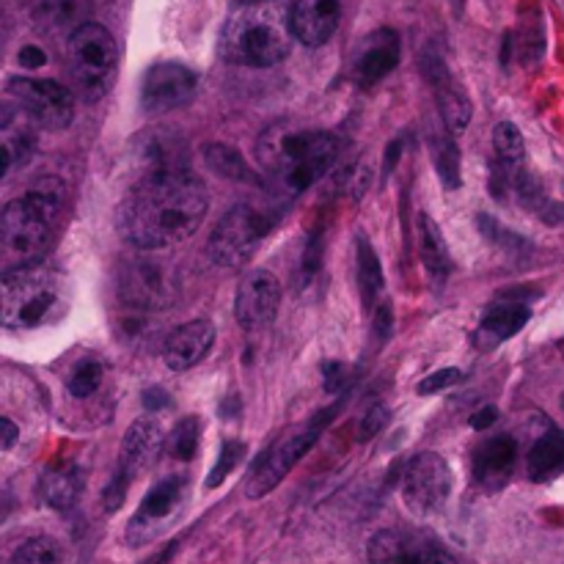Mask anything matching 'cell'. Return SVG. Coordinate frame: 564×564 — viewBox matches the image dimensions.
Segmentation results:
<instances>
[{
    "mask_svg": "<svg viewBox=\"0 0 564 564\" xmlns=\"http://www.w3.org/2000/svg\"><path fill=\"white\" fill-rule=\"evenodd\" d=\"M207 207L209 196L202 180L185 169L158 171L143 176L141 185L124 198L119 231L141 251H163L196 235Z\"/></svg>",
    "mask_w": 564,
    "mask_h": 564,
    "instance_id": "obj_1",
    "label": "cell"
},
{
    "mask_svg": "<svg viewBox=\"0 0 564 564\" xmlns=\"http://www.w3.org/2000/svg\"><path fill=\"white\" fill-rule=\"evenodd\" d=\"M66 187L61 180L36 182L22 198H14L0 215V270L33 268L53 248L58 226L64 220Z\"/></svg>",
    "mask_w": 564,
    "mask_h": 564,
    "instance_id": "obj_2",
    "label": "cell"
},
{
    "mask_svg": "<svg viewBox=\"0 0 564 564\" xmlns=\"http://www.w3.org/2000/svg\"><path fill=\"white\" fill-rule=\"evenodd\" d=\"M292 22L270 0L240 3L220 33V55L237 66H275L290 55Z\"/></svg>",
    "mask_w": 564,
    "mask_h": 564,
    "instance_id": "obj_3",
    "label": "cell"
},
{
    "mask_svg": "<svg viewBox=\"0 0 564 564\" xmlns=\"http://www.w3.org/2000/svg\"><path fill=\"white\" fill-rule=\"evenodd\" d=\"M259 154L281 191L295 193L308 191L325 171L334 165L339 154V141L325 130H284L275 127L262 138Z\"/></svg>",
    "mask_w": 564,
    "mask_h": 564,
    "instance_id": "obj_4",
    "label": "cell"
},
{
    "mask_svg": "<svg viewBox=\"0 0 564 564\" xmlns=\"http://www.w3.org/2000/svg\"><path fill=\"white\" fill-rule=\"evenodd\" d=\"M0 308L9 330H33L55 325L66 314V279L47 268H22L3 273Z\"/></svg>",
    "mask_w": 564,
    "mask_h": 564,
    "instance_id": "obj_5",
    "label": "cell"
},
{
    "mask_svg": "<svg viewBox=\"0 0 564 564\" xmlns=\"http://www.w3.org/2000/svg\"><path fill=\"white\" fill-rule=\"evenodd\" d=\"M66 64L77 94L88 102H97L113 88L119 72V47L113 33L99 22H83L66 42Z\"/></svg>",
    "mask_w": 564,
    "mask_h": 564,
    "instance_id": "obj_6",
    "label": "cell"
},
{
    "mask_svg": "<svg viewBox=\"0 0 564 564\" xmlns=\"http://www.w3.org/2000/svg\"><path fill=\"white\" fill-rule=\"evenodd\" d=\"M330 419H334V411H323L319 416H314L312 422L292 430V433L284 435L279 444L270 446V452L257 463L251 479H248L246 485L248 499L257 501V499H264L268 494H273V490L284 482L286 474L301 463V457L317 444V438L323 435L325 424H328Z\"/></svg>",
    "mask_w": 564,
    "mask_h": 564,
    "instance_id": "obj_7",
    "label": "cell"
},
{
    "mask_svg": "<svg viewBox=\"0 0 564 564\" xmlns=\"http://www.w3.org/2000/svg\"><path fill=\"white\" fill-rule=\"evenodd\" d=\"M160 452H163V430H160V424L152 422V419H138L127 430L124 441H121L116 474L108 488H105V510H119L130 485L154 466Z\"/></svg>",
    "mask_w": 564,
    "mask_h": 564,
    "instance_id": "obj_8",
    "label": "cell"
},
{
    "mask_svg": "<svg viewBox=\"0 0 564 564\" xmlns=\"http://www.w3.org/2000/svg\"><path fill=\"white\" fill-rule=\"evenodd\" d=\"M268 220L262 213H257L248 204L229 209L224 218L218 220V226L213 229L207 242L209 259H213L218 268L237 270L253 257V251L259 248V242L268 235Z\"/></svg>",
    "mask_w": 564,
    "mask_h": 564,
    "instance_id": "obj_9",
    "label": "cell"
},
{
    "mask_svg": "<svg viewBox=\"0 0 564 564\" xmlns=\"http://www.w3.org/2000/svg\"><path fill=\"white\" fill-rule=\"evenodd\" d=\"M452 496V468L435 452L411 457L402 474V499L413 516H435Z\"/></svg>",
    "mask_w": 564,
    "mask_h": 564,
    "instance_id": "obj_10",
    "label": "cell"
},
{
    "mask_svg": "<svg viewBox=\"0 0 564 564\" xmlns=\"http://www.w3.org/2000/svg\"><path fill=\"white\" fill-rule=\"evenodd\" d=\"M187 501V479L165 477L143 496L141 507L127 527V543L147 545L165 532L182 516Z\"/></svg>",
    "mask_w": 564,
    "mask_h": 564,
    "instance_id": "obj_11",
    "label": "cell"
},
{
    "mask_svg": "<svg viewBox=\"0 0 564 564\" xmlns=\"http://www.w3.org/2000/svg\"><path fill=\"white\" fill-rule=\"evenodd\" d=\"M119 295L132 312H154L174 301L176 279L158 259H132L119 275Z\"/></svg>",
    "mask_w": 564,
    "mask_h": 564,
    "instance_id": "obj_12",
    "label": "cell"
},
{
    "mask_svg": "<svg viewBox=\"0 0 564 564\" xmlns=\"http://www.w3.org/2000/svg\"><path fill=\"white\" fill-rule=\"evenodd\" d=\"M9 94L20 102L36 124L50 130H64L75 116V97L66 86L55 80H36V77H14L9 80Z\"/></svg>",
    "mask_w": 564,
    "mask_h": 564,
    "instance_id": "obj_13",
    "label": "cell"
},
{
    "mask_svg": "<svg viewBox=\"0 0 564 564\" xmlns=\"http://www.w3.org/2000/svg\"><path fill=\"white\" fill-rule=\"evenodd\" d=\"M198 77L180 61H160L149 66L141 80V105L147 113H169L191 102Z\"/></svg>",
    "mask_w": 564,
    "mask_h": 564,
    "instance_id": "obj_14",
    "label": "cell"
},
{
    "mask_svg": "<svg viewBox=\"0 0 564 564\" xmlns=\"http://www.w3.org/2000/svg\"><path fill=\"white\" fill-rule=\"evenodd\" d=\"M367 551L372 564H457L455 556L435 540L416 532H394V529L375 534Z\"/></svg>",
    "mask_w": 564,
    "mask_h": 564,
    "instance_id": "obj_15",
    "label": "cell"
},
{
    "mask_svg": "<svg viewBox=\"0 0 564 564\" xmlns=\"http://www.w3.org/2000/svg\"><path fill=\"white\" fill-rule=\"evenodd\" d=\"M281 306V281L270 270H251L242 275L235 295V317L242 328H264Z\"/></svg>",
    "mask_w": 564,
    "mask_h": 564,
    "instance_id": "obj_16",
    "label": "cell"
},
{
    "mask_svg": "<svg viewBox=\"0 0 564 564\" xmlns=\"http://www.w3.org/2000/svg\"><path fill=\"white\" fill-rule=\"evenodd\" d=\"M400 64V36L389 28L369 33L352 55V77L358 86H378Z\"/></svg>",
    "mask_w": 564,
    "mask_h": 564,
    "instance_id": "obj_17",
    "label": "cell"
},
{
    "mask_svg": "<svg viewBox=\"0 0 564 564\" xmlns=\"http://www.w3.org/2000/svg\"><path fill=\"white\" fill-rule=\"evenodd\" d=\"M341 20L339 0H295L290 9L292 33L306 47H323L334 39Z\"/></svg>",
    "mask_w": 564,
    "mask_h": 564,
    "instance_id": "obj_18",
    "label": "cell"
},
{
    "mask_svg": "<svg viewBox=\"0 0 564 564\" xmlns=\"http://www.w3.org/2000/svg\"><path fill=\"white\" fill-rule=\"evenodd\" d=\"M518 466V444L512 435H494V438L482 441L474 452V479L479 488L496 490L505 488L512 479Z\"/></svg>",
    "mask_w": 564,
    "mask_h": 564,
    "instance_id": "obj_19",
    "label": "cell"
},
{
    "mask_svg": "<svg viewBox=\"0 0 564 564\" xmlns=\"http://www.w3.org/2000/svg\"><path fill=\"white\" fill-rule=\"evenodd\" d=\"M215 341V328L209 319H191L182 328H176L174 334L165 339L163 345V361L165 367L174 369V372H187L196 364H202L207 358V352L213 350Z\"/></svg>",
    "mask_w": 564,
    "mask_h": 564,
    "instance_id": "obj_20",
    "label": "cell"
},
{
    "mask_svg": "<svg viewBox=\"0 0 564 564\" xmlns=\"http://www.w3.org/2000/svg\"><path fill=\"white\" fill-rule=\"evenodd\" d=\"M529 319H532V308H529L527 301H516V297L496 301L485 312L482 323L474 334V341H477L479 350H496L499 345L510 341L512 336L521 334Z\"/></svg>",
    "mask_w": 564,
    "mask_h": 564,
    "instance_id": "obj_21",
    "label": "cell"
},
{
    "mask_svg": "<svg viewBox=\"0 0 564 564\" xmlns=\"http://www.w3.org/2000/svg\"><path fill=\"white\" fill-rule=\"evenodd\" d=\"M527 474L532 482H551L564 474V433L545 430L532 444L527 457Z\"/></svg>",
    "mask_w": 564,
    "mask_h": 564,
    "instance_id": "obj_22",
    "label": "cell"
},
{
    "mask_svg": "<svg viewBox=\"0 0 564 564\" xmlns=\"http://www.w3.org/2000/svg\"><path fill=\"white\" fill-rule=\"evenodd\" d=\"M356 264H358V286H361L364 306H367L369 314H378V308L386 306L383 264H380L378 251L372 248V242H369L364 235L358 237L356 242Z\"/></svg>",
    "mask_w": 564,
    "mask_h": 564,
    "instance_id": "obj_23",
    "label": "cell"
},
{
    "mask_svg": "<svg viewBox=\"0 0 564 564\" xmlns=\"http://www.w3.org/2000/svg\"><path fill=\"white\" fill-rule=\"evenodd\" d=\"M419 253H422V262L427 268L430 279L435 284H444L452 270V257L449 248H446L444 231L427 213H419Z\"/></svg>",
    "mask_w": 564,
    "mask_h": 564,
    "instance_id": "obj_24",
    "label": "cell"
},
{
    "mask_svg": "<svg viewBox=\"0 0 564 564\" xmlns=\"http://www.w3.org/2000/svg\"><path fill=\"white\" fill-rule=\"evenodd\" d=\"M83 490V474L75 463H55L42 477V499L53 510H72Z\"/></svg>",
    "mask_w": 564,
    "mask_h": 564,
    "instance_id": "obj_25",
    "label": "cell"
},
{
    "mask_svg": "<svg viewBox=\"0 0 564 564\" xmlns=\"http://www.w3.org/2000/svg\"><path fill=\"white\" fill-rule=\"evenodd\" d=\"M435 91H438L441 102V116H444V124L449 132H463L471 121V102H468L466 94L455 86L449 72H444L441 77L433 80Z\"/></svg>",
    "mask_w": 564,
    "mask_h": 564,
    "instance_id": "obj_26",
    "label": "cell"
},
{
    "mask_svg": "<svg viewBox=\"0 0 564 564\" xmlns=\"http://www.w3.org/2000/svg\"><path fill=\"white\" fill-rule=\"evenodd\" d=\"M204 163L215 171L218 176L231 182H246V185H253L257 182V174L248 169V163L242 160V154L237 149L226 147V143H209L204 149Z\"/></svg>",
    "mask_w": 564,
    "mask_h": 564,
    "instance_id": "obj_27",
    "label": "cell"
},
{
    "mask_svg": "<svg viewBox=\"0 0 564 564\" xmlns=\"http://www.w3.org/2000/svg\"><path fill=\"white\" fill-rule=\"evenodd\" d=\"M455 132H444V135L435 138L433 154H435V169H438L441 182H444L449 191H457L463 185L460 176V152H457Z\"/></svg>",
    "mask_w": 564,
    "mask_h": 564,
    "instance_id": "obj_28",
    "label": "cell"
},
{
    "mask_svg": "<svg viewBox=\"0 0 564 564\" xmlns=\"http://www.w3.org/2000/svg\"><path fill=\"white\" fill-rule=\"evenodd\" d=\"M102 380H105L102 364L94 361V358H83V361L75 364V369H72L69 380H66V389H69V394L75 397V400H86V397L97 394Z\"/></svg>",
    "mask_w": 564,
    "mask_h": 564,
    "instance_id": "obj_29",
    "label": "cell"
},
{
    "mask_svg": "<svg viewBox=\"0 0 564 564\" xmlns=\"http://www.w3.org/2000/svg\"><path fill=\"white\" fill-rule=\"evenodd\" d=\"M9 564H61V545L53 538H31L11 554Z\"/></svg>",
    "mask_w": 564,
    "mask_h": 564,
    "instance_id": "obj_30",
    "label": "cell"
},
{
    "mask_svg": "<svg viewBox=\"0 0 564 564\" xmlns=\"http://www.w3.org/2000/svg\"><path fill=\"white\" fill-rule=\"evenodd\" d=\"M198 433H202V424L196 416H185L182 422H176V427L169 435V452L176 460H191L198 449Z\"/></svg>",
    "mask_w": 564,
    "mask_h": 564,
    "instance_id": "obj_31",
    "label": "cell"
},
{
    "mask_svg": "<svg viewBox=\"0 0 564 564\" xmlns=\"http://www.w3.org/2000/svg\"><path fill=\"white\" fill-rule=\"evenodd\" d=\"M242 455H246V444H240V441H226L224 449H220L218 463H215V468L207 477V488H218L220 482H226V477L240 466Z\"/></svg>",
    "mask_w": 564,
    "mask_h": 564,
    "instance_id": "obj_32",
    "label": "cell"
},
{
    "mask_svg": "<svg viewBox=\"0 0 564 564\" xmlns=\"http://www.w3.org/2000/svg\"><path fill=\"white\" fill-rule=\"evenodd\" d=\"M463 380V372L457 367H446V369H438V372L427 375V378L422 380V383L416 386L419 394L430 397V394H438V391H446L452 389V386H457Z\"/></svg>",
    "mask_w": 564,
    "mask_h": 564,
    "instance_id": "obj_33",
    "label": "cell"
},
{
    "mask_svg": "<svg viewBox=\"0 0 564 564\" xmlns=\"http://www.w3.org/2000/svg\"><path fill=\"white\" fill-rule=\"evenodd\" d=\"M386 424H389V408L383 405H375L372 411H367V416H364L361 422V441H369L372 435H380L386 430Z\"/></svg>",
    "mask_w": 564,
    "mask_h": 564,
    "instance_id": "obj_34",
    "label": "cell"
},
{
    "mask_svg": "<svg viewBox=\"0 0 564 564\" xmlns=\"http://www.w3.org/2000/svg\"><path fill=\"white\" fill-rule=\"evenodd\" d=\"M20 64L28 66V69H39V66L47 64V55H44V50L28 44V47L20 50Z\"/></svg>",
    "mask_w": 564,
    "mask_h": 564,
    "instance_id": "obj_35",
    "label": "cell"
},
{
    "mask_svg": "<svg viewBox=\"0 0 564 564\" xmlns=\"http://www.w3.org/2000/svg\"><path fill=\"white\" fill-rule=\"evenodd\" d=\"M171 405V400H169V394H165L163 389H149L147 394H143V408H147V411H163V408H169Z\"/></svg>",
    "mask_w": 564,
    "mask_h": 564,
    "instance_id": "obj_36",
    "label": "cell"
},
{
    "mask_svg": "<svg viewBox=\"0 0 564 564\" xmlns=\"http://www.w3.org/2000/svg\"><path fill=\"white\" fill-rule=\"evenodd\" d=\"M341 380H345V367H341V364H328V367H325V389L339 391Z\"/></svg>",
    "mask_w": 564,
    "mask_h": 564,
    "instance_id": "obj_37",
    "label": "cell"
},
{
    "mask_svg": "<svg viewBox=\"0 0 564 564\" xmlns=\"http://www.w3.org/2000/svg\"><path fill=\"white\" fill-rule=\"evenodd\" d=\"M496 419H499V411H496L494 405H490V408H482V411H477V413H474V419H471V427H474V430H488L490 424L496 422Z\"/></svg>",
    "mask_w": 564,
    "mask_h": 564,
    "instance_id": "obj_38",
    "label": "cell"
},
{
    "mask_svg": "<svg viewBox=\"0 0 564 564\" xmlns=\"http://www.w3.org/2000/svg\"><path fill=\"white\" fill-rule=\"evenodd\" d=\"M14 441H17V427H14V422H11L9 416H3V441H0V446H3V449L9 452L11 446H14Z\"/></svg>",
    "mask_w": 564,
    "mask_h": 564,
    "instance_id": "obj_39",
    "label": "cell"
},
{
    "mask_svg": "<svg viewBox=\"0 0 564 564\" xmlns=\"http://www.w3.org/2000/svg\"><path fill=\"white\" fill-rule=\"evenodd\" d=\"M240 3H257V0H240Z\"/></svg>",
    "mask_w": 564,
    "mask_h": 564,
    "instance_id": "obj_40",
    "label": "cell"
},
{
    "mask_svg": "<svg viewBox=\"0 0 564 564\" xmlns=\"http://www.w3.org/2000/svg\"><path fill=\"white\" fill-rule=\"evenodd\" d=\"M562 405H564V400H562Z\"/></svg>",
    "mask_w": 564,
    "mask_h": 564,
    "instance_id": "obj_41",
    "label": "cell"
}]
</instances>
